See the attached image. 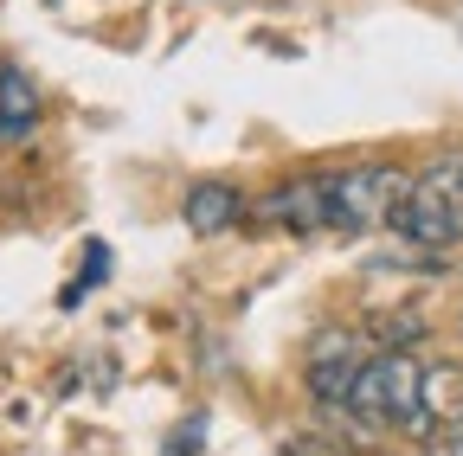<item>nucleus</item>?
<instances>
[{
  "label": "nucleus",
  "mask_w": 463,
  "mask_h": 456,
  "mask_svg": "<svg viewBox=\"0 0 463 456\" xmlns=\"http://www.w3.org/2000/svg\"><path fill=\"white\" fill-rule=\"evenodd\" d=\"M425 418L457 431L463 424V367L444 360V367H425Z\"/></svg>",
  "instance_id": "nucleus-8"
},
{
  "label": "nucleus",
  "mask_w": 463,
  "mask_h": 456,
  "mask_svg": "<svg viewBox=\"0 0 463 456\" xmlns=\"http://www.w3.org/2000/svg\"><path fill=\"white\" fill-rule=\"evenodd\" d=\"M33 123H39V90H33V78L26 71H0V148H14V142H26L33 135Z\"/></svg>",
  "instance_id": "nucleus-7"
},
{
  "label": "nucleus",
  "mask_w": 463,
  "mask_h": 456,
  "mask_svg": "<svg viewBox=\"0 0 463 456\" xmlns=\"http://www.w3.org/2000/svg\"><path fill=\"white\" fill-rule=\"evenodd\" d=\"M392 232L405 245H419V251H450L463 238V154L431 161L412 181V193H405V206L392 219Z\"/></svg>",
  "instance_id": "nucleus-1"
},
{
  "label": "nucleus",
  "mask_w": 463,
  "mask_h": 456,
  "mask_svg": "<svg viewBox=\"0 0 463 456\" xmlns=\"http://www.w3.org/2000/svg\"><path fill=\"white\" fill-rule=\"evenodd\" d=\"M187 232L194 238H219V232H232V225L245 219V193L239 187H225V181H200V187H187Z\"/></svg>",
  "instance_id": "nucleus-6"
},
{
  "label": "nucleus",
  "mask_w": 463,
  "mask_h": 456,
  "mask_svg": "<svg viewBox=\"0 0 463 456\" xmlns=\"http://www.w3.org/2000/svg\"><path fill=\"white\" fill-rule=\"evenodd\" d=\"M361 340L354 334H316L309 340V360H303V373H309V392L322 398V405H347V392H354V379H361Z\"/></svg>",
  "instance_id": "nucleus-4"
},
{
  "label": "nucleus",
  "mask_w": 463,
  "mask_h": 456,
  "mask_svg": "<svg viewBox=\"0 0 463 456\" xmlns=\"http://www.w3.org/2000/svg\"><path fill=\"white\" fill-rule=\"evenodd\" d=\"M347 412L367 424H419L425 418V373L412 367V354L386 348L380 360H367L354 392H347Z\"/></svg>",
  "instance_id": "nucleus-3"
},
{
  "label": "nucleus",
  "mask_w": 463,
  "mask_h": 456,
  "mask_svg": "<svg viewBox=\"0 0 463 456\" xmlns=\"http://www.w3.org/2000/svg\"><path fill=\"white\" fill-rule=\"evenodd\" d=\"M412 181L392 174V167H347V174H322V200H328V232H380L399 219Z\"/></svg>",
  "instance_id": "nucleus-2"
},
{
  "label": "nucleus",
  "mask_w": 463,
  "mask_h": 456,
  "mask_svg": "<svg viewBox=\"0 0 463 456\" xmlns=\"http://www.w3.org/2000/svg\"><path fill=\"white\" fill-rule=\"evenodd\" d=\"M200 431H206V424L194 418V424H187L181 437H174V450H167V456H200Z\"/></svg>",
  "instance_id": "nucleus-9"
},
{
  "label": "nucleus",
  "mask_w": 463,
  "mask_h": 456,
  "mask_svg": "<svg viewBox=\"0 0 463 456\" xmlns=\"http://www.w3.org/2000/svg\"><path fill=\"white\" fill-rule=\"evenodd\" d=\"M258 219L289 225V232H328V200H322V181H283L277 193H264V200H258Z\"/></svg>",
  "instance_id": "nucleus-5"
}]
</instances>
